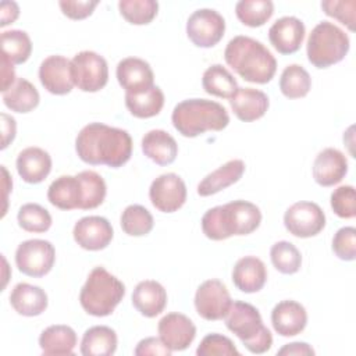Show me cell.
<instances>
[{
  "label": "cell",
  "mask_w": 356,
  "mask_h": 356,
  "mask_svg": "<svg viewBox=\"0 0 356 356\" xmlns=\"http://www.w3.org/2000/svg\"><path fill=\"white\" fill-rule=\"evenodd\" d=\"M75 152L86 164L118 168L131 159L132 138L125 129L89 122L76 135Z\"/></svg>",
  "instance_id": "obj_1"
},
{
  "label": "cell",
  "mask_w": 356,
  "mask_h": 356,
  "mask_svg": "<svg viewBox=\"0 0 356 356\" xmlns=\"http://www.w3.org/2000/svg\"><path fill=\"white\" fill-rule=\"evenodd\" d=\"M225 63L245 81L264 85L277 71V60L273 53L250 36H234L224 50Z\"/></svg>",
  "instance_id": "obj_2"
},
{
  "label": "cell",
  "mask_w": 356,
  "mask_h": 356,
  "mask_svg": "<svg viewBox=\"0 0 356 356\" xmlns=\"http://www.w3.org/2000/svg\"><path fill=\"white\" fill-rule=\"evenodd\" d=\"M174 128L185 138H196L207 131H222L229 124L227 108L207 99L179 102L171 114Z\"/></svg>",
  "instance_id": "obj_3"
},
{
  "label": "cell",
  "mask_w": 356,
  "mask_h": 356,
  "mask_svg": "<svg viewBox=\"0 0 356 356\" xmlns=\"http://www.w3.org/2000/svg\"><path fill=\"white\" fill-rule=\"evenodd\" d=\"M125 295V285L104 267H95L79 292L82 309L95 317L110 316Z\"/></svg>",
  "instance_id": "obj_4"
},
{
  "label": "cell",
  "mask_w": 356,
  "mask_h": 356,
  "mask_svg": "<svg viewBox=\"0 0 356 356\" xmlns=\"http://www.w3.org/2000/svg\"><path fill=\"white\" fill-rule=\"evenodd\" d=\"M224 320L227 328L241 339L250 353L261 355L271 349L273 335L253 305L242 300L232 302Z\"/></svg>",
  "instance_id": "obj_5"
},
{
  "label": "cell",
  "mask_w": 356,
  "mask_h": 356,
  "mask_svg": "<svg viewBox=\"0 0 356 356\" xmlns=\"http://www.w3.org/2000/svg\"><path fill=\"white\" fill-rule=\"evenodd\" d=\"M350 47L349 36L330 21L318 22L307 38V60L316 68H328L345 58Z\"/></svg>",
  "instance_id": "obj_6"
},
{
  "label": "cell",
  "mask_w": 356,
  "mask_h": 356,
  "mask_svg": "<svg viewBox=\"0 0 356 356\" xmlns=\"http://www.w3.org/2000/svg\"><path fill=\"white\" fill-rule=\"evenodd\" d=\"M261 222L260 209L248 200H232L222 206H216L213 213V228L220 241L234 235H249Z\"/></svg>",
  "instance_id": "obj_7"
},
{
  "label": "cell",
  "mask_w": 356,
  "mask_h": 356,
  "mask_svg": "<svg viewBox=\"0 0 356 356\" xmlns=\"http://www.w3.org/2000/svg\"><path fill=\"white\" fill-rule=\"evenodd\" d=\"M74 85L82 92H99L108 82V65L103 56L92 50L76 53L71 60Z\"/></svg>",
  "instance_id": "obj_8"
},
{
  "label": "cell",
  "mask_w": 356,
  "mask_h": 356,
  "mask_svg": "<svg viewBox=\"0 0 356 356\" xmlns=\"http://www.w3.org/2000/svg\"><path fill=\"white\" fill-rule=\"evenodd\" d=\"M54 261L56 249L51 242L44 239L24 241L15 250V264L28 277H44L53 268Z\"/></svg>",
  "instance_id": "obj_9"
},
{
  "label": "cell",
  "mask_w": 356,
  "mask_h": 356,
  "mask_svg": "<svg viewBox=\"0 0 356 356\" xmlns=\"http://www.w3.org/2000/svg\"><path fill=\"white\" fill-rule=\"evenodd\" d=\"M225 19L213 8H199L186 21V35L189 40L203 49L216 46L224 36Z\"/></svg>",
  "instance_id": "obj_10"
},
{
  "label": "cell",
  "mask_w": 356,
  "mask_h": 356,
  "mask_svg": "<svg viewBox=\"0 0 356 356\" xmlns=\"http://www.w3.org/2000/svg\"><path fill=\"white\" fill-rule=\"evenodd\" d=\"M284 225L296 238H312L325 227V214L314 202H296L284 214Z\"/></svg>",
  "instance_id": "obj_11"
},
{
  "label": "cell",
  "mask_w": 356,
  "mask_h": 356,
  "mask_svg": "<svg viewBox=\"0 0 356 356\" xmlns=\"http://www.w3.org/2000/svg\"><path fill=\"white\" fill-rule=\"evenodd\" d=\"M232 305L231 295L220 280H206L195 293V309L207 321L222 320Z\"/></svg>",
  "instance_id": "obj_12"
},
{
  "label": "cell",
  "mask_w": 356,
  "mask_h": 356,
  "mask_svg": "<svg viewBox=\"0 0 356 356\" xmlns=\"http://www.w3.org/2000/svg\"><path fill=\"white\" fill-rule=\"evenodd\" d=\"M149 197L159 211L174 213L186 202V185L178 174H161L150 184Z\"/></svg>",
  "instance_id": "obj_13"
},
{
  "label": "cell",
  "mask_w": 356,
  "mask_h": 356,
  "mask_svg": "<svg viewBox=\"0 0 356 356\" xmlns=\"http://www.w3.org/2000/svg\"><path fill=\"white\" fill-rule=\"evenodd\" d=\"M72 236L82 249L97 252L110 245L114 231L107 218L100 216H86L75 222Z\"/></svg>",
  "instance_id": "obj_14"
},
{
  "label": "cell",
  "mask_w": 356,
  "mask_h": 356,
  "mask_svg": "<svg viewBox=\"0 0 356 356\" xmlns=\"http://www.w3.org/2000/svg\"><path fill=\"white\" fill-rule=\"evenodd\" d=\"M159 338L171 350H185L196 337V325L182 313H168L159 321Z\"/></svg>",
  "instance_id": "obj_15"
},
{
  "label": "cell",
  "mask_w": 356,
  "mask_h": 356,
  "mask_svg": "<svg viewBox=\"0 0 356 356\" xmlns=\"http://www.w3.org/2000/svg\"><path fill=\"white\" fill-rule=\"evenodd\" d=\"M39 81L51 95L63 96L70 93L75 86L71 74V60L60 54L46 57L39 67Z\"/></svg>",
  "instance_id": "obj_16"
},
{
  "label": "cell",
  "mask_w": 356,
  "mask_h": 356,
  "mask_svg": "<svg viewBox=\"0 0 356 356\" xmlns=\"http://www.w3.org/2000/svg\"><path fill=\"white\" fill-rule=\"evenodd\" d=\"M117 81L125 93H139L154 86L150 64L139 57H125L117 64Z\"/></svg>",
  "instance_id": "obj_17"
},
{
  "label": "cell",
  "mask_w": 356,
  "mask_h": 356,
  "mask_svg": "<svg viewBox=\"0 0 356 356\" xmlns=\"http://www.w3.org/2000/svg\"><path fill=\"white\" fill-rule=\"evenodd\" d=\"M306 28L296 17H281L268 29V40L280 54L296 53L305 39Z\"/></svg>",
  "instance_id": "obj_18"
},
{
  "label": "cell",
  "mask_w": 356,
  "mask_h": 356,
  "mask_svg": "<svg viewBox=\"0 0 356 356\" xmlns=\"http://www.w3.org/2000/svg\"><path fill=\"white\" fill-rule=\"evenodd\" d=\"M348 172L346 156L334 147L323 149L313 163V178L324 188L339 184Z\"/></svg>",
  "instance_id": "obj_19"
},
{
  "label": "cell",
  "mask_w": 356,
  "mask_h": 356,
  "mask_svg": "<svg viewBox=\"0 0 356 356\" xmlns=\"http://www.w3.org/2000/svg\"><path fill=\"white\" fill-rule=\"evenodd\" d=\"M271 324L278 335L295 337L306 328L307 312L296 300H281L271 310Z\"/></svg>",
  "instance_id": "obj_20"
},
{
  "label": "cell",
  "mask_w": 356,
  "mask_h": 356,
  "mask_svg": "<svg viewBox=\"0 0 356 356\" xmlns=\"http://www.w3.org/2000/svg\"><path fill=\"white\" fill-rule=\"evenodd\" d=\"M15 167L25 182L40 184L51 171V157L44 149L29 146L18 153Z\"/></svg>",
  "instance_id": "obj_21"
},
{
  "label": "cell",
  "mask_w": 356,
  "mask_h": 356,
  "mask_svg": "<svg viewBox=\"0 0 356 356\" xmlns=\"http://www.w3.org/2000/svg\"><path fill=\"white\" fill-rule=\"evenodd\" d=\"M234 285L245 293H254L263 289L267 282L266 264L256 256L241 257L232 268Z\"/></svg>",
  "instance_id": "obj_22"
},
{
  "label": "cell",
  "mask_w": 356,
  "mask_h": 356,
  "mask_svg": "<svg viewBox=\"0 0 356 356\" xmlns=\"http://www.w3.org/2000/svg\"><path fill=\"white\" fill-rule=\"evenodd\" d=\"M229 104L238 120L252 122L267 113L270 100L263 90L254 88H238L236 93L229 99Z\"/></svg>",
  "instance_id": "obj_23"
},
{
  "label": "cell",
  "mask_w": 356,
  "mask_h": 356,
  "mask_svg": "<svg viewBox=\"0 0 356 356\" xmlns=\"http://www.w3.org/2000/svg\"><path fill=\"white\" fill-rule=\"evenodd\" d=\"M132 305L142 316L153 318L165 309L167 292L154 280L140 281L132 292Z\"/></svg>",
  "instance_id": "obj_24"
},
{
  "label": "cell",
  "mask_w": 356,
  "mask_h": 356,
  "mask_svg": "<svg viewBox=\"0 0 356 356\" xmlns=\"http://www.w3.org/2000/svg\"><path fill=\"white\" fill-rule=\"evenodd\" d=\"M13 309L25 317H35L47 309V293L36 285L28 282L17 284L10 293Z\"/></svg>",
  "instance_id": "obj_25"
},
{
  "label": "cell",
  "mask_w": 356,
  "mask_h": 356,
  "mask_svg": "<svg viewBox=\"0 0 356 356\" xmlns=\"http://www.w3.org/2000/svg\"><path fill=\"white\" fill-rule=\"evenodd\" d=\"M142 152L159 165H170L178 156L175 139L164 129H152L146 132L140 142Z\"/></svg>",
  "instance_id": "obj_26"
},
{
  "label": "cell",
  "mask_w": 356,
  "mask_h": 356,
  "mask_svg": "<svg viewBox=\"0 0 356 356\" xmlns=\"http://www.w3.org/2000/svg\"><path fill=\"white\" fill-rule=\"evenodd\" d=\"M49 202L60 210L81 209L83 192L76 175H60L47 189Z\"/></svg>",
  "instance_id": "obj_27"
},
{
  "label": "cell",
  "mask_w": 356,
  "mask_h": 356,
  "mask_svg": "<svg viewBox=\"0 0 356 356\" xmlns=\"http://www.w3.org/2000/svg\"><path fill=\"white\" fill-rule=\"evenodd\" d=\"M245 172L243 160L234 159L220 165L213 172L207 174L197 185V195L206 197L216 195L225 188L236 184Z\"/></svg>",
  "instance_id": "obj_28"
},
{
  "label": "cell",
  "mask_w": 356,
  "mask_h": 356,
  "mask_svg": "<svg viewBox=\"0 0 356 356\" xmlns=\"http://www.w3.org/2000/svg\"><path fill=\"white\" fill-rule=\"evenodd\" d=\"M76 341V334L70 325L54 324L42 331L39 337V346L42 353L47 356L72 355Z\"/></svg>",
  "instance_id": "obj_29"
},
{
  "label": "cell",
  "mask_w": 356,
  "mask_h": 356,
  "mask_svg": "<svg viewBox=\"0 0 356 356\" xmlns=\"http://www.w3.org/2000/svg\"><path fill=\"white\" fill-rule=\"evenodd\" d=\"M118 338L107 325H93L82 337L79 350L83 356H111L117 350Z\"/></svg>",
  "instance_id": "obj_30"
},
{
  "label": "cell",
  "mask_w": 356,
  "mask_h": 356,
  "mask_svg": "<svg viewBox=\"0 0 356 356\" xmlns=\"http://www.w3.org/2000/svg\"><path fill=\"white\" fill-rule=\"evenodd\" d=\"M40 96L38 89L25 78H17L15 83L3 92V103L14 113H29L39 104Z\"/></svg>",
  "instance_id": "obj_31"
},
{
  "label": "cell",
  "mask_w": 356,
  "mask_h": 356,
  "mask_svg": "<svg viewBox=\"0 0 356 356\" xmlns=\"http://www.w3.org/2000/svg\"><path fill=\"white\" fill-rule=\"evenodd\" d=\"M125 106L136 118H152L157 115L164 106V93L159 86L139 93H125Z\"/></svg>",
  "instance_id": "obj_32"
},
{
  "label": "cell",
  "mask_w": 356,
  "mask_h": 356,
  "mask_svg": "<svg viewBox=\"0 0 356 356\" xmlns=\"http://www.w3.org/2000/svg\"><path fill=\"white\" fill-rule=\"evenodd\" d=\"M202 86L206 93L228 100L239 88L234 75L221 64H213L203 72Z\"/></svg>",
  "instance_id": "obj_33"
},
{
  "label": "cell",
  "mask_w": 356,
  "mask_h": 356,
  "mask_svg": "<svg viewBox=\"0 0 356 356\" xmlns=\"http://www.w3.org/2000/svg\"><path fill=\"white\" fill-rule=\"evenodd\" d=\"M312 88L310 74L299 64H289L280 76V90L288 99H302Z\"/></svg>",
  "instance_id": "obj_34"
},
{
  "label": "cell",
  "mask_w": 356,
  "mask_h": 356,
  "mask_svg": "<svg viewBox=\"0 0 356 356\" xmlns=\"http://www.w3.org/2000/svg\"><path fill=\"white\" fill-rule=\"evenodd\" d=\"M1 54L8 57L13 64L25 63L32 53V42L29 35L21 29L1 32L0 36Z\"/></svg>",
  "instance_id": "obj_35"
},
{
  "label": "cell",
  "mask_w": 356,
  "mask_h": 356,
  "mask_svg": "<svg viewBox=\"0 0 356 356\" xmlns=\"http://www.w3.org/2000/svg\"><path fill=\"white\" fill-rule=\"evenodd\" d=\"M273 13L274 3L271 0H241L235 4L236 18L250 28L264 25Z\"/></svg>",
  "instance_id": "obj_36"
},
{
  "label": "cell",
  "mask_w": 356,
  "mask_h": 356,
  "mask_svg": "<svg viewBox=\"0 0 356 356\" xmlns=\"http://www.w3.org/2000/svg\"><path fill=\"white\" fill-rule=\"evenodd\" d=\"M120 224L127 235L143 236L153 229L154 220L146 207L140 204H129L121 213Z\"/></svg>",
  "instance_id": "obj_37"
},
{
  "label": "cell",
  "mask_w": 356,
  "mask_h": 356,
  "mask_svg": "<svg viewBox=\"0 0 356 356\" xmlns=\"http://www.w3.org/2000/svg\"><path fill=\"white\" fill-rule=\"evenodd\" d=\"M270 259L275 270L285 275L298 273L302 266V254L299 249L288 241L275 242L270 249Z\"/></svg>",
  "instance_id": "obj_38"
},
{
  "label": "cell",
  "mask_w": 356,
  "mask_h": 356,
  "mask_svg": "<svg viewBox=\"0 0 356 356\" xmlns=\"http://www.w3.org/2000/svg\"><path fill=\"white\" fill-rule=\"evenodd\" d=\"M76 177L82 184V192H83L81 209L92 210L99 207L104 202L107 195V186L102 175L93 170H85L78 172Z\"/></svg>",
  "instance_id": "obj_39"
},
{
  "label": "cell",
  "mask_w": 356,
  "mask_h": 356,
  "mask_svg": "<svg viewBox=\"0 0 356 356\" xmlns=\"http://www.w3.org/2000/svg\"><path fill=\"white\" fill-rule=\"evenodd\" d=\"M18 225L26 231L33 234H42L49 231L51 227V216L49 210L38 203H25L19 207L17 214Z\"/></svg>",
  "instance_id": "obj_40"
},
{
  "label": "cell",
  "mask_w": 356,
  "mask_h": 356,
  "mask_svg": "<svg viewBox=\"0 0 356 356\" xmlns=\"http://www.w3.org/2000/svg\"><path fill=\"white\" fill-rule=\"evenodd\" d=\"M118 10L129 24L146 25L157 15L159 3L154 0H121Z\"/></svg>",
  "instance_id": "obj_41"
},
{
  "label": "cell",
  "mask_w": 356,
  "mask_h": 356,
  "mask_svg": "<svg viewBox=\"0 0 356 356\" xmlns=\"http://www.w3.org/2000/svg\"><path fill=\"white\" fill-rule=\"evenodd\" d=\"M197 356H241L234 342L221 334H207L196 349Z\"/></svg>",
  "instance_id": "obj_42"
},
{
  "label": "cell",
  "mask_w": 356,
  "mask_h": 356,
  "mask_svg": "<svg viewBox=\"0 0 356 356\" xmlns=\"http://www.w3.org/2000/svg\"><path fill=\"white\" fill-rule=\"evenodd\" d=\"M331 207L341 218H353L356 216V195L352 185H342L331 193Z\"/></svg>",
  "instance_id": "obj_43"
},
{
  "label": "cell",
  "mask_w": 356,
  "mask_h": 356,
  "mask_svg": "<svg viewBox=\"0 0 356 356\" xmlns=\"http://www.w3.org/2000/svg\"><path fill=\"white\" fill-rule=\"evenodd\" d=\"M321 8L328 17L338 19L349 31H355V0H324Z\"/></svg>",
  "instance_id": "obj_44"
},
{
  "label": "cell",
  "mask_w": 356,
  "mask_h": 356,
  "mask_svg": "<svg viewBox=\"0 0 356 356\" xmlns=\"http://www.w3.org/2000/svg\"><path fill=\"white\" fill-rule=\"evenodd\" d=\"M332 252L345 261L356 259V229L355 227L339 228L332 238Z\"/></svg>",
  "instance_id": "obj_45"
},
{
  "label": "cell",
  "mask_w": 356,
  "mask_h": 356,
  "mask_svg": "<svg viewBox=\"0 0 356 356\" xmlns=\"http://www.w3.org/2000/svg\"><path fill=\"white\" fill-rule=\"evenodd\" d=\"M99 4L97 0H61L58 6L63 14L71 19H83L89 17L96 6Z\"/></svg>",
  "instance_id": "obj_46"
},
{
  "label": "cell",
  "mask_w": 356,
  "mask_h": 356,
  "mask_svg": "<svg viewBox=\"0 0 356 356\" xmlns=\"http://www.w3.org/2000/svg\"><path fill=\"white\" fill-rule=\"evenodd\" d=\"M134 353L136 356H146V355H159V356H170L171 350L163 343L160 338L147 337L138 342Z\"/></svg>",
  "instance_id": "obj_47"
},
{
  "label": "cell",
  "mask_w": 356,
  "mask_h": 356,
  "mask_svg": "<svg viewBox=\"0 0 356 356\" xmlns=\"http://www.w3.org/2000/svg\"><path fill=\"white\" fill-rule=\"evenodd\" d=\"M17 124L14 117L1 113V149H6L15 138Z\"/></svg>",
  "instance_id": "obj_48"
},
{
  "label": "cell",
  "mask_w": 356,
  "mask_h": 356,
  "mask_svg": "<svg viewBox=\"0 0 356 356\" xmlns=\"http://www.w3.org/2000/svg\"><path fill=\"white\" fill-rule=\"evenodd\" d=\"M19 15V7L15 1H1L0 3V26L4 28L13 24Z\"/></svg>",
  "instance_id": "obj_49"
},
{
  "label": "cell",
  "mask_w": 356,
  "mask_h": 356,
  "mask_svg": "<svg viewBox=\"0 0 356 356\" xmlns=\"http://www.w3.org/2000/svg\"><path fill=\"white\" fill-rule=\"evenodd\" d=\"M277 355L280 356H291V355H298V356H313L314 349L306 343V342H291L284 345Z\"/></svg>",
  "instance_id": "obj_50"
},
{
  "label": "cell",
  "mask_w": 356,
  "mask_h": 356,
  "mask_svg": "<svg viewBox=\"0 0 356 356\" xmlns=\"http://www.w3.org/2000/svg\"><path fill=\"white\" fill-rule=\"evenodd\" d=\"M17 81L15 71H14V64L1 54V92L8 90Z\"/></svg>",
  "instance_id": "obj_51"
},
{
  "label": "cell",
  "mask_w": 356,
  "mask_h": 356,
  "mask_svg": "<svg viewBox=\"0 0 356 356\" xmlns=\"http://www.w3.org/2000/svg\"><path fill=\"white\" fill-rule=\"evenodd\" d=\"M1 174H3V178H1V186H3V202H4V206H3V213H1V217L6 216L7 213V199H8V192L13 189V179L11 177L8 175V171L4 165H1Z\"/></svg>",
  "instance_id": "obj_52"
},
{
  "label": "cell",
  "mask_w": 356,
  "mask_h": 356,
  "mask_svg": "<svg viewBox=\"0 0 356 356\" xmlns=\"http://www.w3.org/2000/svg\"><path fill=\"white\" fill-rule=\"evenodd\" d=\"M1 259H3V263H4V282H3V288H4V286H6V284H7V280H8V278H7V275H6V270H7V261H6L4 256H3Z\"/></svg>",
  "instance_id": "obj_53"
}]
</instances>
